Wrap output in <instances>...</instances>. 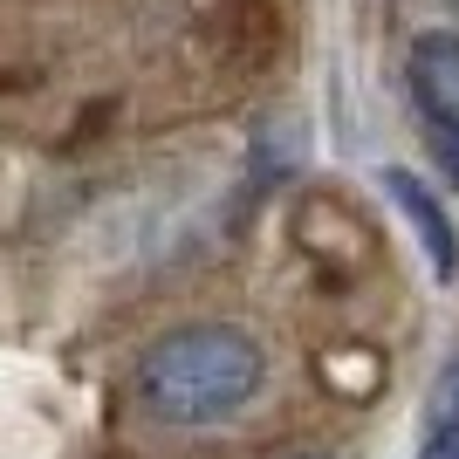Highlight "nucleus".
<instances>
[{
	"label": "nucleus",
	"instance_id": "1",
	"mask_svg": "<svg viewBox=\"0 0 459 459\" xmlns=\"http://www.w3.org/2000/svg\"><path fill=\"white\" fill-rule=\"evenodd\" d=\"M268 384V357L247 329L227 323H192L158 336L137 357V398L165 425H220L240 419Z\"/></svg>",
	"mask_w": 459,
	"mask_h": 459
},
{
	"label": "nucleus",
	"instance_id": "2",
	"mask_svg": "<svg viewBox=\"0 0 459 459\" xmlns=\"http://www.w3.org/2000/svg\"><path fill=\"white\" fill-rule=\"evenodd\" d=\"M404 90L425 137H459V28H425L404 56Z\"/></svg>",
	"mask_w": 459,
	"mask_h": 459
},
{
	"label": "nucleus",
	"instance_id": "3",
	"mask_svg": "<svg viewBox=\"0 0 459 459\" xmlns=\"http://www.w3.org/2000/svg\"><path fill=\"white\" fill-rule=\"evenodd\" d=\"M384 192H391V206L404 212V227L419 233V247H425V261H432V274H439V281H453V274H459V233H453V220H446L439 192L425 186L419 172H404V165H384Z\"/></svg>",
	"mask_w": 459,
	"mask_h": 459
},
{
	"label": "nucleus",
	"instance_id": "4",
	"mask_svg": "<svg viewBox=\"0 0 459 459\" xmlns=\"http://www.w3.org/2000/svg\"><path fill=\"white\" fill-rule=\"evenodd\" d=\"M419 459H459V425H439V432L419 446Z\"/></svg>",
	"mask_w": 459,
	"mask_h": 459
},
{
	"label": "nucleus",
	"instance_id": "5",
	"mask_svg": "<svg viewBox=\"0 0 459 459\" xmlns=\"http://www.w3.org/2000/svg\"><path fill=\"white\" fill-rule=\"evenodd\" d=\"M432 152H439L446 178H453V186H459V137H432Z\"/></svg>",
	"mask_w": 459,
	"mask_h": 459
},
{
	"label": "nucleus",
	"instance_id": "6",
	"mask_svg": "<svg viewBox=\"0 0 459 459\" xmlns=\"http://www.w3.org/2000/svg\"><path fill=\"white\" fill-rule=\"evenodd\" d=\"M446 404H453V419H459V364L446 370Z\"/></svg>",
	"mask_w": 459,
	"mask_h": 459
}]
</instances>
